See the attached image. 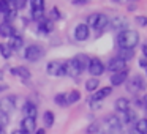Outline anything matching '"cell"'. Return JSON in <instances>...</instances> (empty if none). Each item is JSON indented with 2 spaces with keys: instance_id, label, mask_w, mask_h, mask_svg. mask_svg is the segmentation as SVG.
Masks as SVG:
<instances>
[{
  "instance_id": "cell-1",
  "label": "cell",
  "mask_w": 147,
  "mask_h": 134,
  "mask_svg": "<svg viewBox=\"0 0 147 134\" xmlns=\"http://www.w3.org/2000/svg\"><path fill=\"white\" fill-rule=\"evenodd\" d=\"M139 43V35L136 30H122L117 35V44L120 49H134V46Z\"/></svg>"
},
{
  "instance_id": "cell-2",
  "label": "cell",
  "mask_w": 147,
  "mask_h": 134,
  "mask_svg": "<svg viewBox=\"0 0 147 134\" xmlns=\"http://www.w3.org/2000/svg\"><path fill=\"white\" fill-rule=\"evenodd\" d=\"M105 125L108 128L109 134H123V128H122V123L119 121V118L115 115H108L105 118Z\"/></svg>"
},
{
  "instance_id": "cell-3",
  "label": "cell",
  "mask_w": 147,
  "mask_h": 134,
  "mask_svg": "<svg viewBox=\"0 0 147 134\" xmlns=\"http://www.w3.org/2000/svg\"><path fill=\"white\" fill-rule=\"evenodd\" d=\"M48 70V74L49 76H65V62H60V60H51L46 66Z\"/></svg>"
},
{
  "instance_id": "cell-4",
  "label": "cell",
  "mask_w": 147,
  "mask_h": 134,
  "mask_svg": "<svg viewBox=\"0 0 147 134\" xmlns=\"http://www.w3.org/2000/svg\"><path fill=\"white\" fill-rule=\"evenodd\" d=\"M82 68L79 66V63L76 62V58H71V60L65 62V76H70V77H78L81 76V73H82Z\"/></svg>"
},
{
  "instance_id": "cell-5",
  "label": "cell",
  "mask_w": 147,
  "mask_h": 134,
  "mask_svg": "<svg viewBox=\"0 0 147 134\" xmlns=\"http://www.w3.org/2000/svg\"><path fill=\"white\" fill-rule=\"evenodd\" d=\"M16 96L14 95H8V96H3V98L0 99V111L3 112V114H10V112L14 111L16 107Z\"/></svg>"
},
{
  "instance_id": "cell-6",
  "label": "cell",
  "mask_w": 147,
  "mask_h": 134,
  "mask_svg": "<svg viewBox=\"0 0 147 134\" xmlns=\"http://www.w3.org/2000/svg\"><path fill=\"white\" fill-rule=\"evenodd\" d=\"M43 54H45V51H43L40 46L32 44V46H29V48L26 49V52H24V57H26L29 62H38L40 58L43 57Z\"/></svg>"
},
{
  "instance_id": "cell-7",
  "label": "cell",
  "mask_w": 147,
  "mask_h": 134,
  "mask_svg": "<svg viewBox=\"0 0 147 134\" xmlns=\"http://www.w3.org/2000/svg\"><path fill=\"white\" fill-rule=\"evenodd\" d=\"M146 88V82H144V79H142V76H133L130 79V82L127 84V90L130 93H138L139 90H144Z\"/></svg>"
},
{
  "instance_id": "cell-8",
  "label": "cell",
  "mask_w": 147,
  "mask_h": 134,
  "mask_svg": "<svg viewBox=\"0 0 147 134\" xmlns=\"http://www.w3.org/2000/svg\"><path fill=\"white\" fill-rule=\"evenodd\" d=\"M87 70H89V73L92 74V76L98 77V76H101V74L105 73V65H103V62L100 60V58H92V60L89 62Z\"/></svg>"
},
{
  "instance_id": "cell-9",
  "label": "cell",
  "mask_w": 147,
  "mask_h": 134,
  "mask_svg": "<svg viewBox=\"0 0 147 134\" xmlns=\"http://www.w3.org/2000/svg\"><path fill=\"white\" fill-rule=\"evenodd\" d=\"M108 70L112 71V73H119V71L127 70V62H123L119 57H112L111 60L108 62Z\"/></svg>"
},
{
  "instance_id": "cell-10",
  "label": "cell",
  "mask_w": 147,
  "mask_h": 134,
  "mask_svg": "<svg viewBox=\"0 0 147 134\" xmlns=\"http://www.w3.org/2000/svg\"><path fill=\"white\" fill-rule=\"evenodd\" d=\"M21 131L24 134H33L36 131V120L35 118H30V117H26L21 121Z\"/></svg>"
},
{
  "instance_id": "cell-11",
  "label": "cell",
  "mask_w": 147,
  "mask_h": 134,
  "mask_svg": "<svg viewBox=\"0 0 147 134\" xmlns=\"http://www.w3.org/2000/svg\"><path fill=\"white\" fill-rule=\"evenodd\" d=\"M89 35H90V30L86 24H78V25L74 27V38H76L78 41H86V40L89 38Z\"/></svg>"
},
{
  "instance_id": "cell-12",
  "label": "cell",
  "mask_w": 147,
  "mask_h": 134,
  "mask_svg": "<svg viewBox=\"0 0 147 134\" xmlns=\"http://www.w3.org/2000/svg\"><path fill=\"white\" fill-rule=\"evenodd\" d=\"M111 92H112V88H111V87H105V88L96 90V92H93V95L90 96L89 103H100L101 99H105L106 96H109V95H111Z\"/></svg>"
},
{
  "instance_id": "cell-13",
  "label": "cell",
  "mask_w": 147,
  "mask_h": 134,
  "mask_svg": "<svg viewBox=\"0 0 147 134\" xmlns=\"http://www.w3.org/2000/svg\"><path fill=\"white\" fill-rule=\"evenodd\" d=\"M128 80V71L127 70H123V71H119V73H114L111 76V84L114 87H117V85H122L123 82H127Z\"/></svg>"
},
{
  "instance_id": "cell-14",
  "label": "cell",
  "mask_w": 147,
  "mask_h": 134,
  "mask_svg": "<svg viewBox=\"0 0 147 134\" xmlns=\"http://www.w3.org/2000/svg\"><path fill=\"white\" fill-rule=\"evenodd\" d=\"M111 27L114 30H119V32L127 30L128 29V21L125 19L123 16H117V17H114V19L111 21Z\"/></svg>"
},
{
  "instance_id": "cell-15",
  "label": "cell",
  "mask_w": 147,
  "mask_h": 134,
  "mask_svg": "<svg viewBox=\"0 0 147 134\" xmlns=\"http://www.w3.org/2000/svg\"><path fill=\"white\" fill-rule=\"evenodd\" d=\"M16 35V30L11 24L8 22H2L0 24V36H3V38H11V36Z\"/></svg>"
},
{
  "instance_id": "cell-16",
  "label": "cell",
  "mask_w": 147,
  "mask_h": 134,
  "mask_svg": "<svg viewBox=\"0 0 147 134\" xmlns=\"http://www.w3.org/2000/svg\"><path fill=\"white\" fill-rule=\"evenodd\" d=\"M108 25H109L108 16H105V14L98 13V17H96V21H95V25H93V29L98 30V32H101V30H105Z\"/></svg>"
},
{
  "instance_id": "cell-17",
  "label": "cell",
  "mask_w": 147,
  "mask_h": 134,
  "mask_svg": "<svg viewBox=\"0 0 147 134\" xmlns=\"http://www.w3.org/2000/svg\"><path fill=\"white\" fill-rule=\"evenodd\" d=\"M24 115L26 117H30V118H36V114H38V109H36V106L33 104L32 101H27L26 104H24Z\"/></svg>"
},
{
  "instance_id": "cell-18",
  "label": "cell",
  "mask_w": 147,
  "mask_h": 134,
  "mask_svg": "<svg viewBox=\"0 0 147 134\" xmlns=\"http://www.w3.org/2000/svg\"><path fill=\"white\" fill-rule=\"evenodd\" d=\"M11 74H13V76H19V77H22V79H30V71H29V68H26V66L11 68Z\"/></svg>"
},
{
  "instance_id": "cell-19",
  "label": "cell",
  "mask_w": 147,
  "mask_h": 134,
  "mask_svg": "<svg viewBox=\"0 0 147 134\" xmlns=\"http://www.w3.org/2000/svg\"><path fill=\"white\" fill-rule=\"evenodd\" d=\"M7 44L10 46L11 51H19V49L24 46V40L21 38L19 35H14V36H11L10 43H7Z\"/></svg>"
},
{
  "instance_id": "cell-20",
  "label": "cell",
  "mask_w": 147,
  "mask_h": 134,
  "mask_svg": "<svg viewBox=\"0 0 147 134\" xmlns=\"http://www.w3.org/2000/svg\"><path fill=\"white\" fill-rule=\"evenodd\" d=\"M51 30H52V22H51V21H46L45 17H43V19L40 21L38 32H40V33H45V35H48Z\"/></svg>"
},
{
  "instance_id": "cell-21",
  "label": "cell",
  "mask_w": 147,
  "mask_h": 134,
  "mask_svg": "<svg viewBox=\"0 0 147 134\" xmlns=\"http://www.w3.org/2000/svg\"><path fill=\"white\" fill-rule=\"evenodd\" d=\"M115 109H117V112H127L130 109V101L127 98H119L115 101Z\"/></svg>"
},
{
  "instance_id": "cell-22",
  "label": "cell",
  "mask_w": 147,
  "mask_h": 134,
  "mask_svg": "<svg viewBox=\"0 0 147 134\" xmlns=\"http://www.w3.org/2000/svg\"><path fill=\"white\" fill-rule=\"evenodd\" d=\"M134 129L139 134H147V118H139V120H136Z\"/></svg>"
},
{
  "instance_id": "cell-23",
  "label": "cell",
  "mask_w": 147,
  "mask_h": 134,
  "mask_svg": "<svg viewBox=\"0 0 147 134\" xmlns=\"http://www.w3.org/2000/svg\"><path fill=\"white\" fill-rule=\"evenodd\" d=\"M117 57L122 58L123 62H128V60H131V58L134 57V51H133V49H120Z\"/></svg>"
},
{
  "instance_id": "cell-24",
  "label": "cell",
  "mask_w": 147,
  "mask_h": 134,
  "mask_svg": "<svg viewBox=\"0 0 147 134\" xmlns=\"http://www.w3.org/2000/svg\"><path fill=\"white\" fill-rule=\"evenodd\" d=\"M98 85H100V80L96 79V77H92V79H89L86 82V90L90 92V93H93L96 88H98Z\"/></svg>"
},
{
  "instance_id": "cell-25",
  "label": "cell",
  "mask_w": 147,
  "mask_h": 134,
  "mask_svg": "<svg viewBox=\"0 0 147 134\" xmlns=\"http://www.w3.org/2000/svg\"><path fill=\"white\" fill-rule=\"evenodd\" d=\"M74 58H76V62L79 63V66L82 68V70H86V68L89 66V62H90V58L87 57V55H84V54H78Z\"/></svg>"
},
{
  "instance_id": "cell-26",
  "label": "cell",
  "mask_w": 147,
  "mask_h": 134,
  "mask_svg": "<svg viewBox=\"0 0 147 134\" xmlns=\"http://www.w3.org/2000/svg\"><path fill=\"white\" fill-rule=\"evenodd\" d=\"M43 121H45V126L49 128L54 125V114H52L51 111H46L45 115H43Z\"/></svg>"
},
{
  "instance_id": "cell-27",
  "label": "cell",
  "mask_w": 147,
  "mask_h": 134,
  "mask_svg": "<svg viewBox=\"0 0 147 134\" xmlns=\"http://www.w3.org/2000/svg\"><path fill=\"white\" fill-rule=\"evenodd\" d=\"M11 49H10V46L7 44V43H0V55L3 58H10L11 57Z\"/></svg>"
},
{
  "instance_id": "cell-28",
  "label": "cell",
  "mask_w": 147,
  "mask_h": 134,
  "mask_svg": "<svg viewBox=\"0 0 147 134\" xmlns=\"http://www.w3.org/2000/svg\"><path fill=\"white\" fill-rule=\"evenodd\" d=\"M79 98H81V93L79 92H71V93H68L67 95V106H70V104H74L76 101H79Z\"/></svg>"
},
{
  "instance_id": "cell-29",
  "label": "cell",
  "mask_w": 147,
  "mask_h": 134,
  "mask_svg": "<svg viewBox=\"0 0 147 134\" xmlns=\"http://www.w3.org/2000/svg\"><path fill=\"white\" fill-rule=\"evenodd\" d=\"M32 10H45V0H30Z\"/></svg>"
},
{
  "instance_id": "cell-30",
  "label": "cell",
  "mask_w": 147,
  "mask_h": 134,
  "mask_svg": "<svg viewBox=\"0 0 147 134\" xmlns=\"http://www.w3.org/2000/svg\"><path fill=\"white\" fill-rule=\"evenodd\" d=\"M10 3H8V0H0V13L2 14H7L10 11Z\"/></svg>"
},
{
  "instance_id": "cell-31",
  "label": "cell",
  "mask_w": 147,
  "mask_h": 134,
  "mask_svg": "<svg viewBox=\"0 0 147 134\" xmlns=\"http://www.w3.org/2000/svg\"><path fill=\"white\" fill-rule=\"evenodd\" d=\"M55 103L59 106H67V93H59L55 96Z\"/></svg>"
},
{
  "instance_id": "cell-32",
  "label": "cell",
  "mask_w": 147,
  "mask_h": 134,
  "mask_svg": "<svg viewBox=\"0 0 147 134\" xmlns=\"http://www.w3.org/2000/svg\"><path fill=\"white\" fill-rule=\"evenodd\" d=\"M98 129H100V125L96 123V121H93L92 125L87 126V134H96V133H98Z\"/></svg>"
},
{
  "instance_id": "cell-33",
  "label": "cell",
  "mask_w": 147,
  "mask_h": 134,
  "mask_svg": "<svg viewBox=\"0 0 147 134\" xmlns=\"http://www.w3.org/2000/svg\"><path fill=\"white\" fill-rule=\"evenodd\" d=\"M5 17H7V21H5V22H8V24H10L11 21H14V19L18 17V11H16V10H10L7 14H5Z\"/></svg>"
},
{
  "instance_id": "cell-34",
  "label": "cell",
  "mask_w": 147,
  "mask_h": 134,
  "mask_svg": "<svg viewBox=\"0 0 147 134\" xmlns=\"http://www.w3.org/2000/svg\"><path fill=\"white\" fill-rule=\"evenodd\" d=\"M10 123V117H8L7 114H3V112L0 111V126H7V125Z\"/></svg>"
},
{
  "instance_id": "cell-35",
  "label": "cell",
  "mask_w": 147,
  "mask_h": 134,
  "mask_svg": "<svg viewBox=\"0 0 147 134\" xmlns=\"http://www.w3.org/2000/svg\"><path fill=\"white\" fill-rule=\"evenodd\" d=\"M43 13H45V10H32V17L35 21H41L43 19Z\"/></svg>"
},
{
  "instance_id": "cell-36",
  "label": "cell",
  "mask_w": 147,
  "mask_h": 134,
  "mask_svg": "<svg viewBox=\"0 0 147 134\" xmlns=\"http://www.w3.org/2000/svg\"><path fill=\"white\" fill-rule=\"evenodd\" d=\"M136 22L139 24V25L146 27V25H147V17H146V16H138V17H136Z\"/></svg>"
},
{
  "instance_id": "cell-37",
  "label": "cell",
  "mask_w": 147,
  "mask_h": 134,
  "mask_svg": "<svg viewBox=\"0 0 147 134\" xmlns=\"http://www.w3.org/2000/svg\"><path fill=\"white\" fill-rule=\"evenodd\" d=\"M51 16H52V19H60V13H59L57 8H52L51 10Z\"/></svg>"
},
{
  "instance_id": "cell-38",
  "label": "cell",
  "mask_w": 147,
  "mask_h": 134,
  "mask_svg": "<svg viewBox=\"0 0 147 134\" xmlns=\"http://www.w3.org/2000/svg\"><path fill=\"white\" fill-rule=\"evenodd\" d=\"M71 3H73L74 7H79V5H87L89 3V0H73Z\"/></svg>"
},
{
  "instance_id": "cell-39",
  "label": "cell",
  "mask_w": 147,
  "mask_h": 134,
  "mask_svg": "<svg viewBox=\"0 0 147 134\" xmlns=\"http://www.w3.org/2000/svg\"><path fill=\"white\" fill-rule=\"evenodd\" d=\"M139 66H141V68H147V58H146V57H142V58L139 60Z\"/></svg>"
},
{
  "instance_id": "cell-40",
  "label": "cell",
  "mask_w": 147,
  "mask_h": 134,
  "mask_svg": "<svg viewBox=\"0 0 147 134\" xmlns=\"http://www.w3.org/2000/svg\"><path fill=\"white\" fill-rule=\"evenodd\" d=\"M142 54H144V57L147 58V41L142 44Z\"/></svg>"
},
{
  "instance_id": "cell-41",
  "label": "cell",
  "mask_w": 147,
  "mask_h": 134,
  "mask_svg": "<svg viewBox=\"0 0 147 134\" xmlns=\"http://www.w3.org/2000/svg\"><path fill=\"white\" fill-rule=\"evenodd\" d=\"M5 90H8V85L7 84H0V93H3Z\"/></svg>"
},
{
  "instance_id": "cell-42",
  "label": "cell",
  "mask_w": 147,
  "mask_h": 134,
  "mask_svg": "<svg viewBox=\"0 0 147 134\" xmlns=\"http://www.w3.org/2000/svg\"><path fill=\"white\" fill-rule=\"evenodd\" d=\"M142 106L147 109V95H144V96H142Z\"/></svg>"
},
{
  "instance_id": "cell-43",
  "label": "cell",
  "mask_w": 147,
  "mask_h": 134,
  "mask_svg": "<svg viewBox=\"0 0 147 134\" xmlns=\"http://www.w3.org/2000/svg\"><path fill=\"white\" fill-rule=\"evenodd\" d=\"M128 134H139V133H138V131L134 129V128H130V131H128Z\"/></svg>"
},
{
  "instance_id": "cell-44",
  "label": "cell",
  "mask_w": 147,
  "mask_h": 134,
  "mask_svg": "<svg viewBox=\"0 0 147 134\" xmlns=\"http://www.w3.org/2000/svg\"><path fill=\"white\" fill-rule=\"evenodd\" d=\"M33 134H46V131H45V129H36Z\"/></svg>"
},
{
  "instance_id": "cell-45",
  "label": "cell",
  "mask_w": 147,
  "mask_h": 134,
  "mask_svg": "<svg viewBox=\"0 0 147 134\" xmlns=\"http://www.w3.org/2000/svg\"><path fill=\"white\" fill-rule=\"evenodd\" d=\"M11 134H24V133H22V131H21V129H14V131H13V133H11Z\"/></svg>"
},
{
  "instance_id": "cell-46",
  "label": "cell",
  "mask_w": 147,
  "mask_h": 134,
  "mask_svg": "<svg viewBox=\"0 0 147 134\" xmlns=\"http://www.w3.org/2000/svg\"><path fill=\"white\" fill-rule=\"evenodd\" d=\"M3 74H5V73H3V70H0V80L3 79Z\"/></svg>"
},
{
  "instance_id": "cell-47",
  "label": "cell",
  "mask_w": 147,
  "mask_h": 134,
  "mask_svg": "<svg viewBox=\"0 0 147 134\" xmlns=\"http://www.w3.org/2000/svg\"><path fill=\"white\" fill-rule=\"evenodd\" d=\"M0 134H5V128L3 126H0Z\"/></svg>"
}]
</instances>
